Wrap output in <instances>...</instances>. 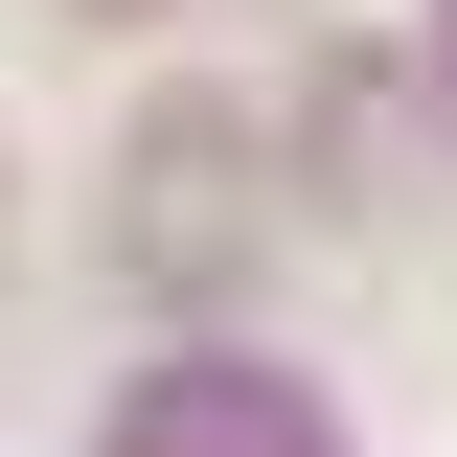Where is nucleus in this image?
I'll use <instances>...</instances> for the list:
<instances>
[{
	"mask_svg": "<svg viewBox=\"0 0 457 457\" xmlns=\"http://www.w3.org/2000/svg\"><path fill=\"white\" fill-rule=\"evenodd\" d=\"M114 252H137L161 297H228L252 252H275V137H252V114H161V137L114 161Z\"/></svg>",
	"mask_w": 457,
	"mask_h": 457,
	"instance_id": "f257e3e1",
	"label": "nucleus"
}]
</instances>
